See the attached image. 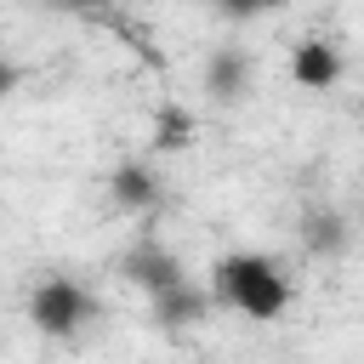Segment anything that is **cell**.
I'll return each instance as SVG.
<instances>
[{
    "label": "cell",
    "instance_id": "cell-1",
    "mask_svg": "<svg viewBox=\"0 0 364 364\" xmlns=\"http://www.w3.org/2000/svg\"><path fill=\"white\" fill-rule=\"evenodd\" d=\"M210 290L222 307L245 313V318H279L290 307V279L273 256H256V250H228L216 256L210 267Z\"/></svg>",
    "mask_w": 364,
    "mask_h": 364
},
{
    "label": "cell",
    "instance_id": "cell-2",
    "mask_svg": "<svg viewBox=\"0 0 364 364\" xmlns=\"http://www.w3.org/2000/svg\"><path fill=\"white\" fill-rule=\"evenodd\" d=\"M28 318H34V330L51 336V341H74V336L97 318V296L80 290L74 279H40L34 296H28Z\"/></svg>",
    "mask_w": 364,
    "mask_h": 364
},
{
    "label": "cell",
    "instance_id": "cell-3",
    "mask_svg": "<svg viewBox=\"0 0 364 364\" xmlns=\"http://www.w3.org/2000/svg\"><path fill=\"white\" fill-rule=\"evenodd\" d=\"M199 85H205V97L222 102V108L245 102V97L256 91V63H250V51H245V46H216V51L205 57V68H199Z\"/></svg>",
    "mask_w": 364,
    "mask_h": 364
},
{
    "label": "cell",
    "instance_id": "cell-4",
    "mask_svg": "<svg viewBox=\"0 0 364 364\" xmlns=\"http://www.w3.org/2000/svg\"><path fill=\"white\" fill-rule=\"evenodd\" d=\"M119 279L136 284L142 296H159V290H171V284L188 279V273H182V262H176V250H165L159 239H136V245L119 256Z\"/></svg>",
    "mask_w": 364,
    "mask_h": 364
},
{
    "label": "cell",
    "instance_id": "cell-5",
    "mask_svg": "<svg viewBox=\"0 0 364 364\" xmlns=\"http://www.w3.org/2000/svg\"><path fill=\"white\" fill-rule=\"evenodd\" d=\"M108 199H114L119 210L142 216V210H154V205L165 199V176H159L148 159H119V165L108 171Z\"/></svg>",
    "mask_w": 364,
    "mask_h": 364
},
{
    "label": "cell",
    "instance_id": "cell-6",
    "mask_svg": "<svg viewBox=\"0 0 364 364\" xmlns=\"http://www.w3.org/2000/svg\"><path fill=\"white\" fill-rule=\"evenodd\" d=\"M296 239H301V250H307V256L336 262V256H347V245H353V222H347L336 205H307V210H301Z\"/></svg>",
    "mask_w": 364,
    "mask_h": 364
},
{
    "label": "cell",
    "instance_id": "cell-7",
    "mask_svg": "<svg viewBox=\"0 0 364 364\" xmlns=\"http://www.w3.org/2000/svg\"><path fill=\"white\" fill-rule=\"evenodd\" d=\"M148 301H154V318H159V330H193V324H205V313H210L216 290H199V284L176 279L171 290H159V296H148Z\"/></svg>",
    "mask_w": 364,
    "mask_h": 364
},
{
    "label": "cell",
    "instance_id": "cell-8",
    "mask_svg": "<svg viewBox=\"0 0 364 364\" xmlns=\"http://www.w3.org/2000/svg\"><path fill=\"white\" fill-rule=\"evenodd\" d=\"M341 51L330 46V40H301L296 51H290V80L301 85V91H330L336 80H341Z\"/></svg>",
    "mask_w": 364,
    "mask_h": 364
},
{
    "label": "cell",
    "instance_id": "cell-9",
    "mask_svg": "<svg viewBox=\"0 0 364 364\" xmlns=\"http://www.w3.org/2000/svg\"><path fill=\"white\" fill-rule=\"evenodd\" d=\"M148 131H154V148H159V154H182V148L193 142V114H188L182 102H165Z\"/></svg>",
    "mask_w": 364,
    "mask_h": 364
},
{
    "label": "cell",
    "instance_id": "cell-10",
    "mask_svg": "<svg viewBox=\"0 0 364 364\" xmlns=\"http://www.w3.org/2000/svg\"><path fill=\"white\" fill-rule=\"evenodd\" d=\"M279 0H210V11L222 17V23H250V17H267Z\"/></svg>",
    "mask_w": 364,
    "mask_h": 364
},
{
    "label": "cell",
    "instance_id": "cell-11",
    "mask_svg": "<svg viewBox=\"0 0 364 364\" xmlns=\"http://www.w3.org/2000/svg\"><path fill=\"white\" fill-rule=\"evenodd\" d=\"M57 6H68V11H97V6H108V0H57Z\"/></svg>",
    "mask_w": 364,
    "mask_h": 364
},
{
    "label": "cell",
    "instance_id": "cell-12",
    "mask_svg": "<svg viewBox=\"0 0 364 364\" xmlns=\"http://www.w3.org/2000/svg\"><path fill=\"white\" fill-rule=\"evenodd\" d=\"M358 114H364V108H358Z\"/></svg>",
    "mask_w": 364,
    "mask_h": 364
}]
</instances>
